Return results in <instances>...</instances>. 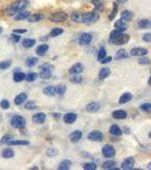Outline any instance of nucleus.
Segmentation results:
<instances>
[{
    "label": "nucleus",
    "mask_w": 151,
    "mask_h": 170,
    "mask_svg": "<svg viewBox=\"0 0 151 170\" xmlns=\"http://www.w3.org/2000/svg\"><path fill=\"white\" fill-rule=\"evenodd\" d=\"M28 6V0H20V1H16V2H14L10 7H8L7 14H9V15H14V14L20 12V10H24Z\"/></svg>",
    "instance_id": "1"
},
{
    "label": "nucleus",
    "mask_w": 151,
    "mask_h": 170,
    "mask_svg": "<svg viewBox=\"0 0 151 170\" xmlns=\"http://www.w3.org/2000/svg\"><path fill=\"white\" fill-rule=\"evenodd\" d=\"M10 125L14 128H24L25 125H26V120L22 116L15 115L10 118Z\"/></svg>",
    "instance_id": "2"
},
{
    "label": "nucleus",
    "mask_w": 151,
    "mask_h": 170,
    "mask_svg": "<svg viewBox=\"0 0 151 170\" xmlns=\"http://www.w3.org/2000/svg\"><path fill=\"white\" fill-rule=\"evenodd\" d=\"M98 20H99V15L94 12L93 13H85V14L82 15V23L87 24V25L95 23Z\"/></svg>",
    "instance_id": "3"
},
{
    "label": "nucleus",
    "mask_w": 151,
    "mask_h": 170,
    "mask_svg": "<svg viewBox=\"0 0 151 170\" xmlns=\"http://www.w3.org/2000/svg\"><path fill=\"white\" fill-rule=\"evenodd\" d=\"M128 41H130V35L123 32V33L118 34L117 36H115L114 39L111 40L110 42L111 43L116 44V45H124V44H126Z\"/></svg>",
    "instance_id": "4"
},
{
    "label": "nucleus",
    "mask_w": 151,
    "mask_h": 170,
    "mask_svg": "<svg viewBox=\"0 0 151 170\" xmlns=\"http://www.w3.org/2000/svg\"><path fill=\"white\" fill-rule=\"evenodd\" d=\"M67 18L68 15L65 12H56L53 14H51L50 17H49V20L53 22V23H61V22L67 20Z\"/></svg>",
    "instance_id": "5"
},
{
    "label": "nucleus",
    "mask_w": 151,
    "mask_h": 170,
    "mask_svg": "<svg viewBox=\"0 0 151 170\" xmlns=\"http://www.w3.org/2000/svg\"><path fill=\"white\" fill-rule=\"evenodd\" d=\"M101 152H102L103 157H105V158H108V159L115 157V154H116L115 147L112 146L111 144H106V145L102 147V151H101Z\"/></svg>",
    "instance_id": "6"
},
{
    "label": "nucleus",
    "mask_w": 151,
    "mask_h": 170,
    "mask_svg": "<svg viewBox=\"0 0 151 170\" xmlns=\"http://www.w3.org/2000/svg\"><path fill=\"white\" fill-rule=\"evenodd\" d=\"M134 165H135V160L134 158H132V157H130V158L125 159L123 162H122V169L124 170H131L134 168Z\"/></svg>",
    "instance_id": "7"
},
{
    "label": "nucleus",
    "mask_w": 151,
    "mask_h": 170,
    "mask_svg": "<svg viewBox=\"0 0 151 170\" xmlns=\"http://www.w3.org/2000/svg\"><path fill=\"white\" fill-rule=\"evenodd\" d=\"M87 139H90V141H92V142H101V141L103 139V135L101 132L94 131V132H92V133L89 134Z\"/></svg>",
    "instance_id": "8"
},
{
    "label": "nucleus",
    "mask_w": 151,
    "mask_h": 170,
    "mask_svg": "<svg viewBox=\"0 0 151 170\" xmlns=\"http://www.w3.org/2000/svg\"><path fill=\"white\" fill-rule=\"evenodd\" d=\"M92 41V35L90 33H83V34H81L79 39V43L81 45H87V44H90Z\"/></svg>",
    "instance_id": "9"
},
{
    "label": "nucleus",
    "mask_w": 151,
    "mask_h": 170,
    "mask_svg": "<svg viewBox=\"0 0 151 170\" xmlns=\"http://www.w3.org/2000/svg\"><path fill=\"white\" fill-rule=\"evenodd\" d=\"M31 15V13L28 12V10H20V12L14 14V20H28V17Z\"/></svg>",
    "instance_id": "10"
},
{
    "label": "nucleus",
    "mask_w": 151,
    "mask_h": 170,
    "mask_svg": "<svg viewBox=\"0 0 151 170\" xmlns=\"http://www.w3.org/2000/svg\"><path fill=\"white\" fill-rule=\"evenodd\" d=\"M148 53V50L144 48H133L131 50V55L134 57H142Z\"/></svg>",
    "instance_id": "11"
},
{
    "label": "nucleus",
    "mask_w": 151,
    "mask_h": 170,
    "mask_svg": "<svg viewBox=\"0 0 151 170\" xmlns=\"http://www.w3.org/2000/svg\"><path fill=\"white\" fill-rule=\"evenodd\" d=\"M46 119H47V116L44 115V114H42V112L35 114V115H33V117H32L33 123L35 124H43L46 121Z\"/></svg>",
    "instance_id": "12"
},
{
    "label": "nucleus",
    "mask_w": 151,
    "mask_h": 170,
    "mask_svg": "<svg viewBox=\"0 0 151 170\" xmlns=\"http://www.w3.org/2000/svg\"><path fill=\"white\" fill-rule=\"evenodd\" d=\"M76 119H77V115H76V114H73V112L66 114V115L64 116V121L66 124H69V125L75 123Z\"/></svg>",
    "instance_id": "13"
},
{
    "label": "nucleus",
    "mask_w": 151,
    "mask_h": 170,
    "mask_svg": "<svg viewBox=\"0 0 151 170\" xmlns=\"http://www.w3.org/2000/svg\"><path fill=\"white\" fill-rule=\"evenodd\" d=\"M82 71H83V65L82 63H75L69 69V73L72 75H77V74H81Z\"/></svg>",
    "instance_id": "14"
},
{
    "label": "nucleus",
    "mask_w": 151,
    "mask_h": 170,
    "mask_svg": "<svg viewBox=\"0 0 151 170\" xmlns=\"http://www.w3.org/2000/svg\"><path fill=\"white\" fill-rule=\"evenodd\" d=\"M26 100H28V94H26V93H20V94L15 98L14 101H15L16 106H20V104H23L24 102H26Z\"/></svg>",
    "instance_id": "15"
},
{
    "label": "nucleus",
    "mask_w": 151,
    "mask_h": 170,
    "mask_svg": "<svg viewBox=\"0 0 151 170\" xmlns=\"http://www.w3.org/2000/svg\"><path fill=\"white\" fill-rule=\"evenodd\" d=\"M109 133L112 136H120V135L123 134V131L120 129V127L118 125H111L110 128H109Z\"/></svg>",
    "instance_id": "16"
},
{
    "label": "nucleus",
    "mask_w": 151,
    "mask_h": 170,
    "mask_svg": "<svg viewBox=\"0 0 151 170\" xmlns=\"http://www.w3.org/2000/svg\"><path fill=\"white\" fill-rule=\"evenodd\" d=\"M81 139H82V132H79V131L73 132V133L69 135V141H71L72 143L79 142Z\"/></svg>",
    "instance_id": "17"
},
{
    "label": "nucleus",
    "mask_w": 151,
    "mask_h": 170,
    "mask_svg": "<svg viewBox=\"0 0 151 170\" xmlns=\"http://www.w3.org/2000/svg\"><path fill=\"white\" fill-rule=\"evenodd\" d=\"M112 117L115 119H125L127 117V112L125 110H115L112 112Z\"/></svg>",
    "instance_id": "18"
},
{
    "label": "nucleus",
    "mask_w": 151,
    "mask_h": 170,
    "mask_svg": "<svg viewBox=\"0 0 151 170\" xmlns=\"http://www.w3.org/2000/svg\"><path fill=\"white\" fill-rule=\"evenodd\" d=\"M30 142L26 139H10L7 145H28Z\"/></svg>",
    "instance_id": "19"
},
{
    "label": "nucleus",
    "mask_w": 151,
    "mask_h": 170,
    "mask_svg": "<svg viewBox=\"0 0 151 170\" xmlns=\"http://www.w3.org/2000/svg\"><path fill=\"white\" fill-rule=\"evenodd\" d=\"M132 98H133V95H132V93H130V92H125L124 94H122V96L119 98V103L120 104H124V103L128 102V101H131Z\"/></svg>",
    "instance_id": "20"
},
{
    "label": "nucleus",
    "mask_w": 151,
    "mask_h": 170,
    "mask_svg": "<svg viewBox=\"0 0 151 170\" xmlns=\"http://www.w3.org/2000/svg\"><path fill=\"white\" fill-rule=\"evenodd\" d=\"M44 18V16L42 14H33V15H30L28 17V22H31V23H36V22H40V20H42Z\"/></svg>",
    "instance_id": "21"
},
{
    "label": "nucleus",
    "mask_w": 151,
    "mask_h": 170,
    "mask_svg": "<svg viewBox=\"0 0 151 170\" xmlns=\"http://www.w3.org/2000/svg\"><path fill=\"white\" fill-rule=\"evenodd\" d=\"M100 109V104L98 102H90L87 106V110L89 112H97Z\"/></svg>",
    "instance_id": "22"
},
{
    "label": "nucleus",
    "mask_w": 151,
    "mask_h": 170,
    "mask_svg": "<svg viewBox=\"0 0 151 170\" xmlns=\"http://www.w3.org/2000/svg\"><path fill=\"white\" fill-rule=\"evenodd\" d=\"M138 26L140 28H150L151 27V20H148V18H143V20H140L138 22Z\"/></svg>",
    "instance_id": "23"
},
{
    "label": "nucleus",
    "mask_w": 151,
    "mask_h": 170,
    "mask_svg": "<svg viewBox=\"0 0 151 170\" xmlns=\"http://www.w3.org/2000/svg\"><path fill=\"white\" fill-rule=\"evenodd\" d=\"M49 50V45L48 44H41L39 47L36 48V55L38 56H43L46 55Z\"/></svg>",
    "instance_id": "24"
},
{
    "label": "nucleus",
    "mask_w": 151,
    "mask_h": 170,
    "mask_svg": "<svg viewBox=\"0 0 151 170\" xmlns=\"http://www.w3.org/2000/svg\"><path fill=\"white\" fill-rule=\"evenodd\" d=\"M110 75V69L109 68H102L99 71V79H106L108 76Z\"/></svg>",
    "instance_id": "25"
},
{
    "label": "nucleus",
    "mask_w": 151,
    "mask_h": 170,
    "mask_svg": "<svg viewBox=\"0 0 151 170\" xmlns=\"http://www.w3.org/2000/svg\"><path fill=\"white\" fill-rule=\"evenodd\" d=\"M71 166H72V162L69 160H64L61 162L59 163V166H58V169L59 170H68L71 169Z\"/></svg>",
    "instance_id": "26"
},
{
    "label": "nucleus",
    "mask_w": 151,
    "mask_h": 170,
    "mask_svg": "<svg viewBox=\"0 0 151 170\" xmlns=\"http://www.w3.org/2000/svg\"><path fill=\"white\" fill-rule=\"evenodd\" d=\"M24 48H32L34 44H35V40L34 39H31V38H28V39H24L23 42H22Z\"/></svg>",
    "instance_id": "27"
},
{
    "label": "nucleus",
    "mask_w": 151,
    "mask_h": 170,
    "mask_svg": "<svg viewBox=\"0 0 151 170\" xmlns=\"http://www.w3.org/2000/svg\"><path fill=\"white\" fill-rule=\"evenodd\" d=\"M126 58H128V55H127V52L125 51L124 49H120L119 51H117V53H116V56H115V59H117V60L126 59Z\"/></svg>",
    "instance_id": "28"
},
{
    "label": "nucleus",
    "mask_w": 151,
    "mask_h": 170,
    "mask_svg": "<svg viewBox=\"0 0 151 170\" xmlns=\"http://www.w3.org/2000/svg\"><path fill=\"white\" fill-rule=\"evenodd\" d=\"M13 78H14V81L17 82V83H18V82H22V81H24V78H25V74L22 73V71H15Z\"/></svg>",
    "instance_id": "29"
},
{
    "label": "nucleus",
    "mask_w": 151,
    "mask_h": 170,
    "mask_svg": "<svg viewBox=\"0 0 151 170\" xmlns=\"http://www.w3.org/2000/svg\"><path fill=\"white\" fill-rule=\"evenodd\" d=\"M127 26H128V24H127L126 20H116L115 22V27L116 28H124V30H126Z\"/></svg>",
    "instance_id": "30"
},
{
    "label": "nucleus",
    "mask_w": 151,
    "mask_h": 170,
    "mask_svg": "<svg viewBox=\"0 0 151 170\" xmlns=\"http://www.w3.org/2000/svg\"><path fill=\"white\" fill-rule=\"evenodd\" d=\"M43 93L46 95H48V96H53V95H56V87L55 86H47L46 89L43 90Z\"/></svg>",
    "instance_id": "31"
},
{
    "label": "nucleus",
    "mask_w": 151,
    "mask_h": 170,
    "mask_svg": "<svg viewBox=\"0 0 151 170\" xmlns=\"http://www.w3.org/2000/svg\"><path fill=\"white\" fill-rule=\"evenodd\" d=\"M14 151L12 150V149H5V150H2V152H1V155L4 157L5 159H10L14 157Z\"/></svg>",
    "instance_id": "32"
},
{
    "label": "nucleus",
    "mask_w": 151,
    "mask_h": 170,
    "mask_svg": "<svg viewBox=\"0 0 151 170\" xmlns=\"http://www.w3.org/2000/svg\"><path fill=\"white\" fill-rule=\"evenodd\" d=\"M66 90H67V87L65 84H60L59 86L56 87V94H59L60 96H63L65 93H66Z\"/></svg>",
    "instance_id": "33"
},
{
    "label": "nucleus",
    "mask_w": 151,
    "mask_h": 170,
    "mask_svg": "<svg viewBox=\"0 0 151 170\" xmlns=\"http://www.w3.org/2000/svg\"><path fill=\"white\" fill-rule=\"evenodd\" d=\"M38 76H40L42 79H48L51 77V71H46V69H41L40 74Z\"/></svg>",
    "instance_id": "34"
},
{
    "label": "nucleus",
    "mask_w": 151,
    "mask_h": 170,
    "mask_svg": "<svg viewBox=\"0 0 151 170\" xmlns=\"http://www.w3.org/2000/svg\"><path fill=\"white\" fill-rule=\"evenodd\" d=\"M102 168L103 169H116V161H112V160L106 161L102 165Z\"/></svg>",
    "instance_id": "35"
},
{
    "label": "nucleus",
    "mask_w": 151,
    "mask_h": 170,
    "mask_svg": "<svg viewBox=\"0 0 151 170\" xmlns=\"http://www.w3.org/2000/svg\"><path fill=\"white\" fill-rule=\"evenodd\" d=\"M132 17H133V14L130 10H124L122 13V20H126V22H130L132 20Z\"/></svg>",
    "instance_id": "36"
},
{
    "label": "nucleus",
    "mask_w": 151,
    "mask_h": 170,
    "mask_svg": "<svg viewBox=\"0 0 151 170\" xmlns=\"http://www.w3.org/2000/svg\"><path fill=\"white\" fill-rule=\"evenodd\" d=\"M63 33H64L63 28L55 27V28H52L51 32H50V36H51V38H55V36H58V35H60V34H63Z\"/></svg>",
    "instance_id": "37"
},
{
    "label": "nucleus",
    "mask_w": 151,
    "mask_h": 170,
    "mask_svg": "<svg viewBox=\"0 0 151 170\" xmlns=\"http://www.w3.org/2000/svg\"><path fill=\"white\" fill-rule=\"evenodd\" d=\"M72 20L75 23H81L82 22V14H79V12H74L72 14Z\"/></svg>",
    "instance_id": "38"
},
{
    "label": "nucleus",
    "mask_w": 151,
    "mask_h": 170,
    "mask_svg": "<svg viewBox=\"0 0 151 170\" xmlns=\"http://www.w3.org/2000/svg\"><path fill=\"white\" fill-rule=\"evenodd\" d=\"M38 58H35V57H30L28 60H26V66L28 67H33V66H35L36 63H38Z\"/></svg>",
    "instance_id": "39"
},
{
    "label": "nucleus",
    "mask_w": 151,
    "mask_h": 170,
    "mask_svg": "<svg viewBox=\"0 0 151 170\" xmlns=\"http://www.w3.org/2000/svg\"><path fill=\"white\" fill-rule=\"evenodd\" d=\"M38 78V74L36 73H28V74H25V78L28 82H33Z\"/></svg>",
    "instance_id": "40"
},
{
    "label": "nucleus",
    "mask_w": 151,
    "mask_h": 170,
    "mask_svg": "<svg viewBox=\"0 0 151 170\" xmlns=\"http://www.w3.org/2000/svg\"><path fill=\"white\" fill-rule=\"evenodd\" d=\"M123 32H125V30H124V28H116V30H114V31L110 33V38H109V41H111V40L114 39L115 36H117L118 34L123 33Z\"/></svg>",
    "instance_id": "41"
},
{
    "label": "nucleus",
    "mask_w": 151,
    "mask_h": 170,
    "mask_svg": "<svg viewBox=\"0 0 151 170\" xmlns=\"http://www.w3.org/2000/svg\"><path fill=\"white\" fill-rule=\"evenodd\" d=\"M140 110L145 111V112H150L151 111V103L150 102H145L140 106Z\"/></svg>",
    "instance_id": "42"
},
{
    "label": "nucleus",
    "mask_w": 151,
    "mask_h": 170,
    "mask_svg": "<svg viewBox=\"0 0 151 170\" xmlns=\"http://www.w3.org/2000/svg\"><path fill=\"white\" fill-rule=\"evenodd\" d=\"M57 154H58V150L55 149V147H49V149L47 150V155L48 157H50V158L56 157Z\"/></svg>",
    "instance_id": "43"
},
{
    "label": "nucleus",
    "mask_w": 151,
    "mask_h": 170,
    "mask_svg": "<svg viewBox=\"0 0 151 170\" xmlns=\"http://www.w3.org/2000/svg\"><path fill=\"white\" fill-rule=\"evenodd\" d=\"M83 169L84 170H95L97 169V165L93 162H87L83 165Z\"/></svg>",
    "instance_id": "44"
},
{
    "label": "nucleus",
    "mask_w": 151,
    "mask_h": 170,
    "mask_svg": "<svg viewBox=\"0 0 151 170\" xmlns=\"http://www.w3.org/2000/svg\"><path fill=\"white\" fill-rule=\"evenodd\" d=\"M24 107H25V109H28V110H33V109L36 108V104L34 101H28V102H26L24 104Z\"/></svg>",
    "instance_id": "45"
},
{
    "label": "nucleus",
    "mask_w": 151,
    "mask_h": 170,
    "mask_svg": "<svg viewBox=\"0 0 151 170\" xmlns=\"http://www.w3.org/2000/svg\"><path fill=\"white\" fill-rule=\"evenodd\" d=\"M107 56V51H106V49L105 48H100L99 52H98V60H101L102 58H105Z\"/></svg>",
    "instance_id": "46"
},
{
    "label": "nucleus",
    "mask_w": 151,
    "mask_h": 170,
    "mask_svg": "<svg viewBox=\"0 0 151 170\" xmlns=\"http://www.w3.org/2000/svg\"><path fill=\"white\" fill-rule=\"evenodd\" d=\"M12 66V61L10 60H6V61H2L0 63V69H7Z\"/></svg>",
    "instance_id": "47"
},
{
    "label": "nucleus",
    "mask_w": 151,
    "mask_h": 170,
    "mask_svg": "<svg viewBox=\"0 0 151 170\" xmlns=\"http://www.w3.org/2000/svg\"><path fill=\"white\" fill-rule=\"evenodd\" d=\"M83 79H82V77L79 76V74H77V75H73V77H71V82H73V83H81Z\"/></svg>",
    "instance_id": "48"
},
{
    "label": "nucleus",
    "mask_w": 151,
    "mask_h": 170,
    "mask_svg": "<svg viewBox=\"0 0 151 170\" xmlns=\"http://www.w3.org/2000/svg\"><path fill=\"white\" fill-rule=\"evenodd\" d=\"M117 9H118V7H117V5H114V7H112V10H111V14L109 15V20H114V17L116 16V14H117Z\"/></svg>",
    "instance_id": "49"
},
{
    "label": "nucleus",
    "mask_w": 151,
    "mask_h": 170,
    "mask_svg": "<svg viewBox=\"0 0 151 170\" xmlns=\"http://www.w3.org/2000/svg\"><path fill=\"white\" fill-rule=\"evenodd\" d=\"M0 107H1V109H5V110H6V109H8V108L10 107V104H9V101H8V100H2V101H1V102H0Z\"/></svg>",
    "instance_id": "50"
},
{
    "label": "nucleus",
    "mask_w": 151,
    "mask_h": 170,
    "mask_svg": "<svg viewBox=\"0 0 151 170\" xmlns=\"http://www.w3.org/2000/svg\"><path fill=\"white\" fill-rule=\"evenodd\" d=\"M10 139H13L12 135H5L4 137L1 139V143H2V144H7V143L10 141Z\"/></svg>",
    "instance_id": "51"
},
{
    "label": "nucleus",
    "mask_w": 151,
    "mask_h": 170,
    "mask_svg": "<svg viewBox=\"0 0 151 170\" xmlns=\"http://www.w3.org/2000/svg\"><path fill=\"white\" fill-rule=\"evenodd\" d=\"M41 69H46V71H52L53 67H52L51 65H49V63H43V65H41L40 66V71Z\"/></svg>",
    "instance_id": "52"
},
{
    "label": "nucleus",
    "mask_w": 151,
    "mask_h": 170,
    "mask_svg": "<svg viewBox=\"0 0 151 170\" xmlns=\"http://www.w3.org/2000/svg\"><path fill=\"white\" fill-rule=\"evenodd\" d=\"M10 38H12V40L14 41V42H15V43H18V42L20 41V36L18 35L17 33H13Z\"/></svg>",
    "instance_id": "53"
},
{
    "label": "nucleus",
    "mask_w": 151,
    "mask_h": 170,
    "mask_svg": "<svg viewBox=\"0 0 151 170\" xmlns=\"http://www.w3.org/2000/svg\"><path fill=\"white\" fill-rule=\"evenodd\" d=\"M143 41L144 42H151V33H145L144 35H143Z\"/></svg>",
    "instance_id": "54"
},
{
    "label": "nucleus",
    "mask_w": 151,
    "mask_h": 170,
    "mask_svg": "<svg viewBox=\"0 0 151 170\" xmlns=\"http://www.w3.org/2000/svg\"><path fill=\"white\" fill-rule=\"evenodd\" d=\"M111 60H112V58H111V57H108V56H106V57H105V58H102V59L100 60V63H103V65H105V63H110Z\"/></svg>",
    "instance_id": "55"
},
{
    "label": "nucleus",
    "mask_w": 151,
    "mask_h": 170,
    "mask_svg": "<svg viewBox=\"0 0 151 170\" xmlns=\"http://www.w3.org/2000/svg\"><path fill=\"white\" fill-rule=\"evenodd\" d=\"M150 61H149V59H147V58H141V59H139V63L140 65H145V63H149Z\"/></svg>",
    "instance_id": "56"
},
{
    "label": "nucleus",
    "mask_w": 151,
    "mask_h": 170,
    "mask_svg": "<svg viewBox=\"0 0 151 170\" xmlns=\"http://www.w3.org/2000/svg\"><path fill=\"white\" fill-rule=\"evenodd\" d=\"M28 30L25 28H17V30H14V33H17V34H20V33H26Z\"/></svg>",
    "instance_id": "57"
},
{
    "label": "nucleus",
    "mask_w": 151,
    "mask_h": 170,
    "mask_svg": "<svg viewBox=\"0 0 151 170\" xmlns=\"http://www.w3.org/2000/svg\"><path fill=\"white\" fill-rule=\"evenodd\" d=\"M127 0H117V2L118 4H124V2H126Z\"/></svg>",
    "instance_id": "58"
},
{
    "label": "nucleus",
    "mask_w": 151,
    "mask_h": 170,
    "mask_svg": "<svg viewBox=\"0 0 151 170\" xmlns=\"http://www.w3.org/2000/svg\"><path fill=\"white\" fill-rule=\"evenodd\" d=\"M100 0H93V2H95V4H97V2H99Z\"/></svg>",
    "instance_id": "59"
},
{
    "label": "nucleus",
    "mask_w": 151,
    "mask_h": 170,
    "mask_svg": "<svg viewBox=\"0 0 151 170\" xmlns=\"http://www.w3.org/2000/svg\"><path fill=\"white\" fill-rule=\"evenodd\" d=\"M0 33H2V27L0 26Z\"/></svg>",
    "instance_id": "60"
}]
</instances>
